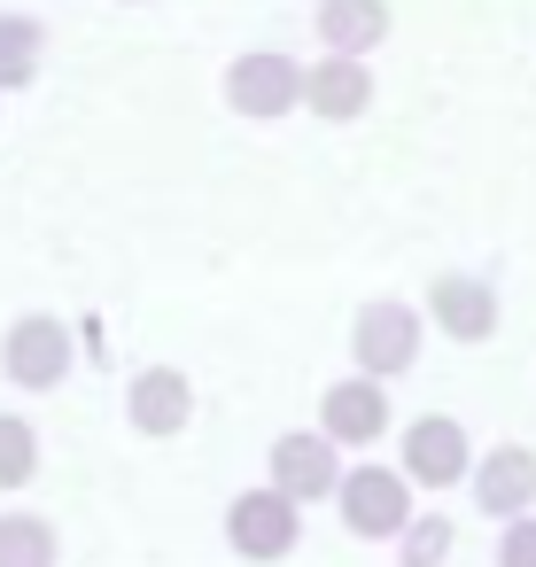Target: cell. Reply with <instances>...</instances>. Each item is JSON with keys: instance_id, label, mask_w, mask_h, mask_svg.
<instances>
[{"instance_id": "obj_1", "label": "cell", "mask_w": 536, "mask_h": 567, "mask_svg": "<svg viewBox=\"0 0 536 567\" xmlns=\"http://www.w3.org/2000/svg\"><path fill=\"white\" fill-rule=\"evenodd\" d=\"M226 536H234L249 559H280V551L296 544V497H280V489H249V497L226 513Z\"/></svg>"}, {"instance_id": "obj_2", "label": "cell", "mask_w": 536, "mask_h": 567, "mask_svg": "<svg viewBox=\"0 0 536 567\" xmlns=\"http://www.w3.org/2000/svg\"><path fill=\"white\" fill-rule=\"evenodd\" d=\"M226 94H234L241 117H280V110L303 94V71H296L288 55H241L234 79H226Z\"/></svg>"}, {"instance_id": "obj_3", "label": "cell", "mask_w": 536, "mask_h": 567, "mask_svg": "<svg viewBox=\"0 0 536 567\" xmlns=\"http://www.w3.org/2000/svg\"><path fill=\"white\" fill-rule=\"evenodd\" d=\"M412 342H420V319H412L404 303H365V319H358V358H365V373H404V365H412Z\"/></svg>"}, {"instance_id": "obj_4", "label": "cell", "mask_w": 536, "mask_h": 567, "mask_svg": "<svg viewBox=\"0 0 536 567\" xmlns=\"http://www.w3.org/2000/svg\"><path fill=\"white\" fill-rule=\"evenodd\" d=\"M342 520H350L358 536H389V528H404V482L381 474V466H358V474L342 482Z\"/></svg>"}, {"instance_id": "obj_5", "label": "cell", "mask_w": 536, "mask_h": 567, "mask_svg": "<svg viewBox=\"0 0 536 567\" xmlns=\"http://www.w3.org/2000/svg\"><path fill=\"white\" fill-rule=\"evenodd\" d=\"M63 365H71V334H63L55 319H24V327L9 334V373H17L24 389L63 381Z\"/></svg>"}, {"instance_id": "obj_6", "label": "cell", "mask_w": 536, "mask_h": 567, "mask_svg": "<svg viewBox=\"0 0 536 567\" xmlns=\"http://www.w3.org/2000/svg\"><path fill=\"white\" fill-rule=\"evenodd\" d=\"M272 482H280V497H319V489H334V451L319 435H280L272 443Z\"/></svg>"}, {"instance_id": "obj_7", "label": "cell", "mask_w": 536, "mask_h": 567, "mask_svg": "<svg viewBox=\"0 0 536 567\" xmlns=\"http://www.w3.org/2000/svg\"><path fill=\"white\" fill-rule=\"evenodd\" d=\"M474 497H482V513H520L536 497V458L528 451H489L474 466Z\"/></svg>"}, {"instance_id": "obj_8", "label": "cell", "mask_w": 536, "mask_h": 567, "mask_svg": "<svg viewBox=\"0 0 536 567\" xmlns=\"http://www.w3.org/2000/svg\"><path fill=\"white\" fill-rule=\"evenodd\" d=\"M389 427V396L373 389V381H342V389H327V435H342V443H373Z\"/></svg>"}, {"instance_id": "obj_9", "label": "cell", "mask_w": 536, "mask_h": 567, "mask_svg": "<svg viewBox=\"0 0 536 567\" xmlns=\"http://www.w3.org/2000/svg\"><path fill=\"white\" fill-rule=\"evenodd\" d=\"M404 466H412L420 482H458V474H466V435H458L451 420H420V427L404 435Z\"/></svg>"}, {"instance_id": "obj_10", "label": "cell", "mask_w": 536, "mask_h": 567, "mask_svg": "<svg viewBox=\"0 0 536 567\" xmlns=\"http://www.w3.org/2000/svg\"><path fill=\"white\" fill-rule=\"evenodd\" d=\"M187 404H195V396H187V381H179L172 365H156V373L133 381V420H141L148 435H172V427L187 420Z\"/></svg>"}, {"instance_id": "obj_11", "label": "cell", "mask_w": 536, "mask_h": 567, "mask_svg": "<svg viewBox=\"0 0 536 567\" xmlns=\"http://www.w3.org/2000/svg\"><path fill=\"white\" fill-rule=\"evenodd\" d=\"M319 32H327V48H334V55H365V48L389 32V9H381V0H327Z\"/></svg>"}, {"instance_id": "obj_12", "label": "cell", "mask_w": 536, "mask_h": 567, "mask_svg": "<svg viewBox=\"0 0 536 567\" xmlns=\"http://www.w3.org/2000/svg\"><path fill=\"white\" fill-rule=\"evenodd\" d=\"M435 319H443L458 342H482V334L497 327V303H489L482 280H443V288H435Z\"/></svg>"}, {"instance_id": "obj_13", "label": "cell", "mask_w": 536, "mask_h": 567, "mask_svg": "<svg viewBox=\"0 0 536 567\" xmlns=\"http://www.w3.org/2000/svg\"><path fill=\"white\" fill-rule=\"evenodd\" d=\"M303 94H311L319 117H358V110H365V71H358L350 55H334V63H319V71L303 79Z\"/></svg>"}, {"instance_id": "obj_14", "label": "cell", "mask_w": 536, "mask_h": 567, "mask_svg": "<svg viewBox=\"0 0 536 567\" xmlns=\"http://www.w3.org/2000/svg\"><path fill=\"white\" fill-rule=\"evenodd\" d=\"M0 567H55V528L48 520H0Z\"/></svg>"}, {"instance_id": "obj_15", "label": "cell", "mask_w": 536, "mask_h": 567, "mask_svg": "<svg viewBox=\"0 0 536 567\" xmlns=\"http://www.w3.org/2000/svg\"><path fill=\"white\" fill-rule=\"evenodd\" d=\"M32 63H40V24H17V17H0V86L32 79Z\"/></svg>"}, {"instance_id": "obj_16", "label": "cell", "mask_w": 536, "mask_h": 567, "mask_svg": "<svg viewBox=\"0 0 536 567\" xmlns=\"http://www.w3.org/2000/svg\"><path fill=\"white\" fill-rule=\"evenodd\" d=\"M32 458H40L32 427H24V420H0V482H24V474H32Z\"/></svg>"}, {"instance_id": "obj_17", "label": "cell", "mask_w": 536, "mask_h": 567, "mask_svg": "<svg viewBox=\"0 0 536 567\" xmlns=\"http://www.w3.org/2000/svg\"><path fill=\"white\" fill-rule=\"evenodd\" d=\"M451 551V520H420L412 536H404V567H435Z\"/></svg>"}, {"instance_id": "obj_18", "label": "cell", "mask_w": 536, "mask_h": 567, "mask_svg": "<svg viewBox=\"0 0 536 567\" xmlns=\"http://www.w3.org/2000/svg\"><path fill=\"white\" fill-rule=\"evenodd\" d=\"M497 559H505V567H536V520H513L505 544H497Z\"/></svg>"}]
</instances>
